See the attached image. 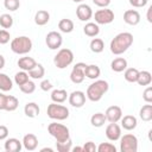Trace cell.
Listing matches in <instances>:
<instances>
[{"mask_svg":"<svg viewBox=\"0 0 152 152\" xmlns=\"http://www.w3.org/2000/svg\"><path fill=\"white\" fill-rule=\"evenodd\" d=\"M63 43V38H62V34L57 31H51L46 34L45 37V44L48 45V48L50 50H57L61 48Z\"/></svg>","mask_w":152,"mask_h":152,"instance_id":"10","label":"cell"},{"mask_svg":"<svg viewBox=\"0 0 152 152\" xmlns=\"http://www.w3.org/2000/svg\"><path fill=\"white\" fill-rule=\"evenodd\" d=\"M68 99V93L65 89H55L51 93V100L56 103H63Z\"/></svg>","mask_w":152,"mask_h":152,"instance_id":"24","label":"cell"},{"mask_svg":"<svg viewBox=\"0 0 152 152\" xmlns=\"http://www.w3.org/2000/svg\"><path fill=\"white\" fill-rule=\"evenodd\" d=\"M120 151L121 152H137L138 151V138L131 133L120 137Z\"/></svg>","mask_w":152,"mask_h":152,"instance_id":"7","label":"cell"},{"mask_svg":"<svg viewBox=\"0 0 152 152\" xmlns=\"http://www.w3.org/2000/svg\"><path fill=\"white\" fill-rule=\"evenodd\" d=\"M21 142H23V146L25 147V150H27V151H34L38 146V139L32 133L25 134Z\"/></svg>","mask_w":152,"mask_h":152,"instance_id":"16","label":"cell"},{"mask_svg":"<svg viewBox=\"0 0 152 152\" xmlns=\"http://www.w3.org/2000/svg\"><path fill=\"white\" fill-rule=\"evenodd\" d=\"M106 121H107L106 115H104L103 113H100V112L93 114L91 118H90V124H91L94 127H102Z\"/></svg>","mask_w":152,"mask_h":152,"instance_id":"32","label":"cell"},{"mask_svg":"<svg viewBox=\"0 0 152 152\" xmlns=\"http://www.w3.org/2000/svg\"><path fill=\"white\" fill-rule=\"evenodd\" d=\"M106 119L109 122H118L122 118V110L119 106H110L106 109Z\"/></svg>","mask_w":152,"mask_h":152,"instance_id":"14","label":"cell"},{"mask_svg":"<svg viewBox=\"0 0 152 152\" xmlns=\"http://www.w3.org/2000/svg\"><path fill=\"white\" fill-rule=\"evenodd\" d=\"M83 151L84 152H95L96 151V145L93 141H87L83 145Z\"/></svg>","mask_w":152,"mask_h":152,"instance_id":"44","label":"cell"},{"mask_svg":"<svg viewBox=\"0 0 152 152\" xmlns=\"http://www.w3.org/2000/svg\"><path fill=\"white\" fill-rule=\"evenodd\" d=\"M8 137V128L4 125H0V140H5Z\"/></svg>","mask_w":152,"mask_h":152,"instance_id":"46","label":"cell"},{"mask_svg":"<svg viewBox=\"0 0 152 152\" xmlns=\"http://www.w3.org/2000/svg\"><path fill=\"white\" fill-rule=\"evenodd\" d=\"M86 94L81 90H75L72 91L70 95H68V100H69V103L75 107V108H81L84 106L86 103Z\"/></svg>","mask_w":152,"mask_h":152,"instance_id":"11","label":"cell"},{"mask_svg":"<svg viewBox=\"0 0 152 152\" xmlns=\"http://www.w3.org/2000/svg\"><path fill=\"white\" fill-rule=\"evenodd\" d=\"M120 120H121V126L126 131H133L138 125V120L134 115H125Z\"/></svg>","mask_w":152,"mask_h":152,"instance_id":"19","label":"cell"},{"mask_svg":"<svg viewBox=\"0 0 152 152\" xmlns=\"http://www.w3.org/2000/svg\"><path fill=\"white\" fill-rule=\"evenodd\" d=\"M72 61H74V53L70 49L66 48L61 49L53 57V64L58 69H65L72 63Z\"/></svg>","mask_w":152,"mask_h":152,"instance_id":"6","label":"cell"},{"mask_svg":"<svg viewBox=\"0 0 152 152\" xmlns=\"http://www.w3.org/2000/svg\"><path fill=\"white\" fill-rule=\"evenodd\" d=\"M142 99L146 103L152 102V87H147L142 93Z\"/></svg>","mask_w":152,"mask_h":152,"instance_id":"42","label":"cell"},{"mask_svg":"<svg viewBox=\"0 0 152 152\" xmlns=\"http://www.w3.org/2000/svg\"><path fill=\"white\" fill-rule=\"evenodd\" d=\"M48 132L50 133V135L52 138H55V140L57 142L61 141H65L68 139H70V132L69 128L62 124L58 122H51L48 126Z\"/></svg>","mask_w":152,"mask_h":152,"instance_id":"4","label":"cell"},{"mask_svg":"<svg viewBox=\"0 0 152 152\" xmlns=\"http://www.w3.org/2000/svg\"><path fill=\"white\" fill-rule=\"evenodd\" d=\"M139 116L142 121H151L152 120V104L147 103L144 104L139 110Z\"/></svg>","mask_w":152,"mask_h":152,"instance_id":"30","label":"cell"},{"mask_svg":"<svg viewBox=\"0 0 152 152\" xmlns=\"http://www.w3.org/2000/svg\"><path fill=\"white\" fill-rule=\"evenodd\" d=\"M58 28L63 33H70L74 31V21L71 19H61L58 23Z\"/></svg>","mask_w":152,"mask_h":152,"instance_id":"27","label":"cell"},{"mask_svg":"<svg viewBox=\"0 0 152 152\" xmlns=\"http://www.w3.org/2000/svg\"><path fill=\"white\" fill-rule=\"evenodd\" d=\"M5 99H6V95L2 94L0 91V110H4V106H5Z\"/></svg>","mask_w":152,"mask_h":152,"instance_id":"48","label":"cell"},{"mask_svg":"<svg viewBox=\"0 0 152 152\" xmlns=\"http://www.w3.org/2000/svg\"><path fill=\"white\" fill-rule=\"evenodd\" d=\"M36 64H37V62H36L32 57L25 56V57H20V58L18 59V66H19L21 70L27 71V72H28Z\"/></svg>","mask_w":152,"mask_h":152,"instance_id":"18","label":"cell"},{"mask_svg":"<svg viewBox=\"0 0 152 152\" xmlns=\"http://www.w3.org/2000/svg\"><path fill=\"white\" fill-rule=\"evenodd\" d=\"M0 25L2 28H11L13 25V18L8 13H4L0 15Z\"/></svg>","mask_w":152,"mask_h":152,"instance_id":"36","label":"cell"},{"mask_svg":"<svg viewBox=\"0 0 152 152\" xmlns=\"http://www.w3.org/2000/svg\"><path fill=\"white\" fill-rule=\"evenodd\" d=\"M96 151L99 152H116V147L110 142H101L96 146Z\"/></svg>","mask_w":152,"mask_h":152,"instance_id":"39","label":"cell"},{"mask_svg":"<svg viewBox=\"0 0 152 152\" xmlns=\"http://www.w3.org/2000/svg\"><path fill=\"white\" fill-rule=\"evenodd\" d=\"M39 112H40L39 106L36 102H27L24 107V113L27 118H36L38 116Z\"/></svg>","mask_w":152,"mask_h":152,"instance_id":"22","label":"cell"},{"mask_svg":"<svg viewBox=\"0 0 152 152\" xmlns=\"http://www.w3.org/2000/svg\"><path fill=\"white\" fill-rule=\"evenodd\" d=\"M46 114L50 119L52 120H57V121H62V120H65L69 118V109L63 106V104H59V103H56V102H52L48 106V109H46Z\"/></svg>","mask_w":152,"mask_h":152,"instance_id":"5","label":"cell"},{"mask_svg":"<svg viewBox=\"0 0 152 152\" xmlns=\"http://www.w3.org/2000/svg\"><path fill=\"white\" fill-rule=\"evenodd\" d=\"M13 88V82L6 74L0 72V90L1 91H10Z\"/></svg>","mask_w":152,"mask_h":152,"instance_id":"29","label":"cell"},{"mask_svg":"<svg viewBox=\"0 0 152 152\" xmlns=\"http://www.w3.org/2000/svg\"><path fill=\"white\" fill-rule=\"evenodd\" d=\"M40 89L43 90V91H48V90H51L52 89V83H51V81L50 80H43L42 82H40Z\"/></svg>","mask_w":152,"mask_h":152,"instance_id":"43","label":"cell"},{"mask_svg":"<svg viewBox=\"0 0 152 152\" xmlns=\"http://www.w3.org/2000/svg\"><path fill=\"white\" fill-rule=\"evenodd\" d=\"M83 32L88 37H96L100 33V27L96 23H87L83 27Z\"/></svg>","mask_w":152,"mask_h":152,"instance_id":"26","label":"cell"},{"mask_svg":"<svg viewBox=\"0 0 152 152\" xmlns=\"http://www.w3.org/2000/svg\"><path fill=\"white\" fill-rule=\"evenodd\" d=\"M100 74H101V70H100V68H99L96 64H89V65H87L86 69H84V75H86V77H87V78H90V80H96V78H99Z\"/></svg>","mask_w":152,"mask_h":152,"instance_id":"23","label":"cell"},{"mask_svg":"<svg viewBox=\"0 0 152 152\" xmlns=\"http://www.w3.org/2000/svg\"><path fill=\"white\" fill-rule=\"evenodd\" d=\"M132 44H133V34L129 32H121L112 39L109 44V49L113 55H121L126 52Z\"/></svg>","mask_w":152,"mask_h":152,"instance_id":"1","label":"cell"},{"mask_svg":"<svg viewBox=\"0 0 152 152\" xmlns=\"http://www.w3.org/2000/svg\"><path fill=\"white\" fill-rule=\"evenodd\" d=\"M4 6L6 10L8 11H17L20 6V1L19 0H4Z\"/></svg>","mask_w":152,"mask_h":152,"instance_id":"40","label":"cell"},{"mask_svg":"<svg viewBox=\"0 0 152 152\" xmlns=\"http://www.w3.org/2000/svg\"><path fill=\"white\" fill-rule=\"evenodd\" d=\"M23 147V142L17 138H6L5 141V151L6 152H19Z\"/></svg>","mask_w":152,"mask_h":152,"instance_id":"17","label":"cell"},{"mask_svg":"<svg viewBox=\"0 0 152 152\" xmlns=\"http://www.w3.org/2000/svg\"><path fill=\"white\" fill-rule=\"evenodd\" d=\"M152 82V75L150 71H139L138 78H137V83L139 86H148Z\"/></svg>","mask_w":152,"mask_h":152,"instance_id":"31","label":"cell"},{"mask_svg":"<svg viewBox=\"0 0 152 152\" xmlns=\"http://www.w3.org/2000/svg\"><path fill=\"white\" fill-rule=\"evenodd\" d=\"M76 15L81 21H88L93 17V10L87 4H80L76 8Z\"/></svg>","mask_w":152,"mask_h":152,"instance_id":"12","label":"cell"},{"mask_svg":"<svg viewBox=\"0 0 152 152\" xmlns=\"http://www.w3.org/2000/svg\"><path fill=\"white\" fill-rule=\"evenodd\" d=\"M71 139H68L65 141H61V142H57L56 141V147H57V151L58 152H69L71 151Z\"/></svg>","mask_w":152,"mask_h":152,"instance_id":"37","label":"cell"},{"mask_svg":"<svg viewBox=\"0 0 152 152\" xmlns=\"http://www.w3.org/2000/svg\"><path fill=\"white\" fill-rule=\"evenodd\" d=\"M147 1H148V0H129V4H131L133 7L139 8V7H144V6H146Z\"/></svg>","mask_w":152,"mask_h":152,"instance_id":"45","label":"cell"},{"mask_svg":"<svg viewBox=\"0 0 152 152\" xmlns=\"http://www.w3.org/2000/svg\"><path fill=\"white\" fill-rule=\"evenodd\" d=\"M11 34L7 30H0V44H7L10 42Z\"/></svg>","mask_w":152,"mask_h":152,"instance_id":"41","label":"cell"},{"mask_svg":"<svg viewBox=\"0 0 152 152\" xmlns=\"http://www.w3.org/2000/svg\"><path fill=\"white\" fill-rule=\"evenodd\" d=\"M124 21L128 25H138L140 21V14L137 10H127L124 13Z\"/></svg>","mask_w":152,"mask_h":152,"instance_id":"15","label":"cell"},{"mask_svg":"<svg viewBox=\"0 0 152 152\" xmlns=\"http://www.w3.org/2000/svg\"><path fill=\"white\" fill-rule=\"evenodd\" d=\"M5 66V57L2 55H0V70Z\"/></svg>","mask_w":152,"mask_h":152,"instance_id":"50","label":"cell"},{"mask_svg":"<svg viewBox=\"0 0 152 152\" xmlns=\"http://www.w3.org/2000/svg\"><path fill=\"white\" fill-rule=\"evenodd\" d=\"M106 137L110 141H116L121 137V127L116 122H110L106 127Z\"/></svg>","mask_w":152,"mask_h":152,"instance_id":"13","label":"cell"},{"mask_svg":"<svg viewBox=\"0 0 152 152\" xmlns=\"http://www.w3.org/2000/svg\"><path fill=\"white\" fill-rule=\"evenodd\" d=\"M89 48H90L91 52L100 53L104 49V43H103V40L101 38H94V39H91V42L89 44Z\"/></svg>","mask_w":152,"mask_h":152,"instance_id":"33","label":"cell"},{"mask_svg":"<svg viewBox=\"0 0 152 152\" xmlns=\"http://www.w3.org/2000/svg\"><path fill=\"white\" fill-rule=\"evenodd\" d=\"M45 75V69L42 64L37 63L30 71H28V76L33 80H39V78H43V76Z\"/></svg>","mask_w":152,"mask_h":152,"instance_id":"28","label":"cell"},{"mask_svg":"<svg viewBox=\"0 0 152 152\" xmlns=\"http://www.w3.org/2000/svg\"><path fill=\"white\" fill-rule=\"evenodd\" d=\"M46 151H48V152H53V150L50 148V147H44V148L40 150V152H46Z\"/></svg>","mask_w":152,"mask_h":152,"instance_id":"52","label":"cell"},{"mask_svg":"<svg viewBox=\"0 0 152 152\" xmlns=\"http://www.w3.org/2000/svg\"><path fill=\"white\" fill-rule=\"evenodd\" d=\"M151 12H152V7H148V10H147V21H148V23H152Z\"/></svg>","mask_w":152,"mask_h":152,"instance_id":"49","label":"cell"},{"mask_svg":"<svg viewBox=\"0 0 152 152\" xmlns=\"http://www.w3.org/2000/svg\"><path fill=\"white\" fill-rule=\"evenodd\" d=\"M108 89H109V84H108L107 81H104V80H96L95 82H93L87 88L86 96L88 97V100H90L93 102H97L108 91Z\"/></svg>","mask_w":152,"mask_h":152,"instance_id":"2","label":"cell"},{"mask_svg":"<svg viewBox=\"0 0 152 152\" xmlns=\"http://www.w3.org/2000/svg\"><path fill=\"white\" fill-rule=\"evenodd\" d=\"M50 20V13L45 10H39L36 12L34 14V23L38 26H44L45 24H48Z\"/></svg>","mask_w":152,"mask_h":152,"instance_id":"20","label":"cell"},{"mask_svg":"<svg viewBox=\"0 0 152 152\" xmlns=\"http://www.w3.org/2000/svg\"><path fill=\"white\" fill-rule=\"evenodd\" d=\"M19 106V101L15 96L13 95H6V99H5V106H4V110H7V112H13L18 108Z\"/></svg>","mask_w":152,"mask_h":152,"instance_id":"25","label":"cell"},{"mask_svg":"<svg viewBox=\"0 0 152 152\" xmlns=\"http://www.w3.org/2000/svg\"><path fill=\"white\" fill-rule=\"evenodd\" d=\"M11 50L17 55H26L32 50V40L27 36H19L12 39Z\"/></svg>","mask_w":152,"mask_h":152,"instance_id":"3","label":"cell"},{"mask_svg":"<svg viewBox=\"0 0 152 152\" xmlns=\"http://www.w3.org/2000/svg\"><path fill=\"white\" fill-rule=\"evenodd\" d=\"M71 150H72L74 152H76V151H77V152H82V151H83V147H80V146H76V147H74V148H71Z\"/></svg>","mask_w":152,"mask_h":152,"instance_id":"51","label":"cell"},{"mask_svg":"<svg viewBox=\"0 0 152 152\" xmlns=\"http://www.w3.org/2000/svg\"><path fill=\"white\" fill-rule=\"evenodd\" d=\"M87 64L86 63H82V62H78L74 65L71 72H70V80L72 83L75 84H80L84 81L86 78V75H84V69H86Z\"/></svg>","mask_w":152,"mask_h":152,"instance_id":"9","label":"cell"},{"mask_svg":"<svg viewBox=\"0 0 152 152\" xmlns=\"http://www.w3.org/2000/svg\"><path fill=\"white\" fill-rule=\"evenodd\" d=\"M94 19H95V23L97 25H107V24H110L113 20H114V12L107 7L104 8H101V10H97L94 14Z\"/></svg>","mask_w":152,"mask_h":152,"instance_id":"8","label":"cell"},{"mask_svg":"<svg viewBox=\"0 0 152 152\" xmlns=\"http://www.w3.org/2000/svg\"><path fill=\"white\" fill-rule=\"evenodd\" d=\"M127 68V61L124 57H116L110 63V69L115 72H121Z\"/></svg>","mask_w":152,"mask_h":152,"instance_id":"21","label":"cell"},{"mask_svg":"<svg viewBox=\"0 0 152 152\" xmlns=\"http://www.w3.org/2000/svg\"><path fill=\"white\" fill-rule=\"evenodd\" d=\"M93 2H94L96 6H99V7H101V8H104V7H108V6H109L110 0H93Z\"/></svg>","mask_w":152,"mask_h":152,"instance_id":"47","label":"cell"},{"mask_svg":"<svg viewBox=\"0 0 152 152\" xmlns=\"http://www.w3.org/2000/svg\"><path fill=\"white\" fill-rule=\"evenodd\" d=\"M28 80H30V76H28V72L27 71L21 70V71L17 72L14 75V82H15L17 86H21V84L26 83Z\"/></svg>","mask_w":152,"mask_h":152,"instance_id":"35","label":"cell"},{"mask_svg":"<svg viewBox=\"0 0 152 152\" xmlns=\"http://www.w3.org/2000/svg\"><path fill=\"white\" fill-rule=\"evenodd\" d=\"M72 1H74V2H82L83 0H72Z\"/></svg>","mask_w":152,"mask_h":152,"instance_id":"53","label":"cell"},{"mask_svg":"<svg viewBox=\"0 0 152 152\" xmlns=\"http://www.w3.org/2000/svg\"><path fill=\"white\" fill-rule=\"evenodd\" d=\"M138 75H139V70H138V69H135V68H126V69H125L124 77H125V80H126L127 82L134 83V82H137Z\"/></svg>","mask_w":152,"mask_h":152,"instance_id":"34","label":"cell"},{"mask_svg":"<svg viewBox=\"0 0 152 152\" xmlns=\"http://www.w3.org/2000/svg\"><path fill=\"white\" fill-rule=\"evenodd\" d=\"M19 89H20L24 94H32V93L36 90V84H34V82H32V81L28 80L26 83L19 86Z\"/></svg>","mask_w":152,"mask_h":152,"instance_id":"38","label":"cell"}]
</instances>
